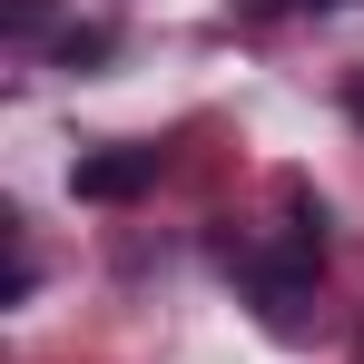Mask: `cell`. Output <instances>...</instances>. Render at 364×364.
Masks as SVG:
<instances>
[{"mask_svg":"<svg viewBox=\"0 0 364 364\" xmlns=\"http://www.w3.org/2000/svg\"><path fill=\"white\" fill-rule=\"evenodd\" d=\"M148 187H158V148H99V158L69 168V197H79V207H128V197H148Z\"/></svg>","mask_w":364,"mask_h":364,"instance_id":"1","label":"cell"},{"mask_svg":"<svg viewBox=\"0 0 364 364\" xmlns=\"http://www.w3.org/2000/svg\"><path fill=\"white\" fill-rule=\"evenodd\" d=\"M109 50H119V30H99V20H69L60 40H50V60H60V69H99Z\"/></svg>","mask_w":364,"mask_h":364,"instance_id":"2","label":"cell"},{"mask_svg":"<svg viewBox=\"0 0 364 364\" xmlns=\"http://www.w3.org/2000/svg\"><path fill=\"white\" fill-rule=\"evenodd\" d=\"M50 20H60V0H10V20H0V30H10V50H40V40H50Z\"/></svg>","mask_w":364,"mask_h":364,"instance_id":"3","label":"cell"},{"mask_svg":"<svg viewBox=\"0 0 364 364\" xmlns=\"http://www.w3.org/2000/svg\"><path fill=\"white\" fill-rule=\"evenodd\" d=\"M286 10H325V0H246V20H286Z\"/></svg>","mask_w":364,"mask_h":364,"instance_id":"4","label":"cell"}]
</instances>
